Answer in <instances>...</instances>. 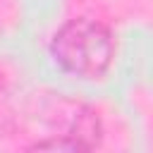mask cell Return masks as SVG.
Returning a JSON list of instances; mask_svg holds the SVG:
<instances>
[{
  "instance_id": "1",
  "label": "cell",
  "mask_w": 153,
  "mask_h": 153,
  "mask_svg": "<svg viewBox=\"0 0 153 153\" xmlns=\"http://www.w3.org/2000/svg\"><path fill=\"white\" fill-rule=\"evenodd\" d=\"M53 60L79 79H100L115 60L112 31L96 19H69L50 41Z\"/></svg>"
}]
</instances>
